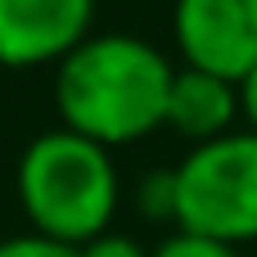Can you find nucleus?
Returning a JSON list of instances; mask_svg holds the SVG:
<instances>
[{
    "label": "nucleus",
    "mask_w": 257,
    "mask_h": 257,
    "mask_svg": "<svg viewBox=\"0 0 257 257\" xmlns=\"http://www.w3.org/2000/svg\"><path fill=\"white\" fill-rule=\"evenodd\" d=\"M99 0H0V63L41 68L68 59L95 32Z\"/></svg>",
    "instance_id": "obj_5"
},
{
    "label": "nucleus",
    "mask_w": 257,
    "mask_h": 257,
    "mask_svg": "<svg viewBox=\"0 0 257 257\" xmlns=\"http://www.w3.org/2000/svg\"><path fill=\"white\" fill-rule=\"evenodd\" d=\"M235 122H239V90H235V81L176 63L172 95H167V122L163 126H172L194 149V145H208V140H221V136L239 131Z\"/></svg>",
    "instance_id": "obj_6"
},
{
    "label": "nucleus",
    "mask_w": 257,
    "mask_h": 257,
    "mask_svg": "<svg viewBox=\"0 0 257 257\" xmlns=\"http://www.w3.org/2000/svg\"><path fill=\"white\" fill-rule=\"evenodd\" d=\"M149 257H239V248H226V244H212V239L172 230L167 239H158V244L149 248Z\"/></svg>",
    "instance_id": "obj_8"
},
{
    "label": "nucleus",
    "mask_w": 257,
    "mask_h": 257,
    "mask_svg": "<svg viewBox=\"0 0 257 257\" xmlns=\"http://www.w3.org/2000/svg\"><path fill=\"white\" fill-rule=\"evenodd\" d=\"M136 208L154 226H176V167L145 172V181L136 190Z\"/></svg>",
    "instance_id": "obj_7"
},
{
    "label": "nucleus",
    "mask_w": 257,
    "mask_h": 257,
    "mask_svg": "<svg viewBox=\"0 0 257 257\" xmlns=\"http://www.w3.org/2000/svg\"><path fill=\"white\" fill-rule=\"evenodd\" d=\"M0 257H81V248L59 244V239H45L36 230H23V235L0 239Z\"/></svg>",
    "instance_id": "obj_9"
},
{
    "label": "nucleus",
    "mask_w": 257,
    "mask_h": 257,
    "mask_svg": "<svg viewBox=\"0 0 257 257\" xmlns=\"http://www.w3.org/2000/svg\"><path fill=\"white\" fill-rule=\"evenodd\" d=\"M235 90H239V122H244V131L257 136V68L235 86Z\"/></svg>",
    "instance_id": "obj_11"
},
{
    "label": "nucleus",
    "mask_w": 257,
    "mask_h": 257,
    "mask_svg": "<svg viewBox=\"0 0 257 257\" xmlns=\"http://www.w3.org/2000/svg\"><path fill=\"white\" fill-rule=\"evenodd\" d=\"M81 257H149V248H145L140 239L122 235V230H108V235L81 244Z\"/></svg>",
    "instance_id": "obj_10"
},
{
    "label": "nucleus",
    "mask_w": 257,
    "mask_h": 257,
    "mask_svg": "<svg viewBox=\"0 0 257 257\" xmlns=\"http://www.w3.org/2000/svg\"><path fill=\"white\" fill-rule=\"evenodd\" d=\"M181 68L244 81L257 68V0H172Z\"/></svg>",
    "instance_id": "obj_4"
},
{
    "label": "nucleus",
    "mask_w": 257,
    "mask_h": 257,
    "mask_svg": "<svg viewBox=\"0 0 257 257\" xmlns=\"http://www.w3.org/2000/svg\"><path fill=\"white\" fill-rule=\"evenodd\" d=\"M176 63L136 32H90L54 63L59 126L104 145H140L167 122Z\"/></svg>",
    "instance_id": "obj_1"
},
{
    "label": "nucleus",
    "mask_w": 257,
    "mask_h": 257,
    "mask_svg": "<svg viewBox=\"0 0 257 257\" xmlns=\"http://www.w3.org/2000/svg\"><path fill=\"white\" fill-rule=\"evenodd\" d=\"M176 230L239 248L257 244V136L230 131L176 163Z\"/></svg>",
    "instance_id": "obj_3"
},
{
    "label": "nucleus",
    "mask_w": 257,
    "mask_h": 257,
    "mask_svg": "<svg viewBox=\"0 0 257 257\" xmlns=\"http://www.w3.org/2000/svg\"><path fill=\"white\" fill-rule=\"evenodd\" d=\"M14 190L27 226L72 248L108 235L122 203V176L113 149L68 126H50L27 140V149L18 154Z\"/></svg>",
    "instance_id": "obj_2"
}]
</instances>
